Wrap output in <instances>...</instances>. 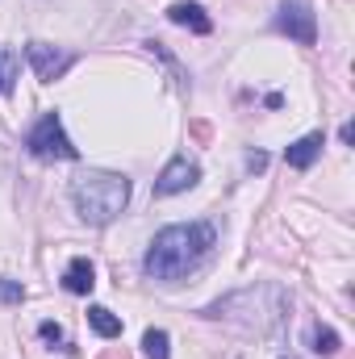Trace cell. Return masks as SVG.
I'll return each mask as SVG.
<instances>
[{"instance_id":"7c38bea8","label":"cell","mask_w":355,"mask_h":359,"mask_svg":"<svg viewBox=\"0 0 355 359\" xmlns=\"http://www.w3.org/2000/svg\"><path fill=\"white\" fill-rule=\"evenodd\" d=\"M17 76H21V55H17L13 46H0V96L13 92Z\"/></svg>"},{"instance_id":"52a82bcc","label":"cell","mask_w":355,"mask_h":359,"mask_svg":"<svg viewBox=\"0 0 355 359\" xmlns=\"http://www.w3.org/2000/svg\"><path fill=\"white\" fill-rule=\"evenodd\" d=\"M201 180V168L192 163V159H172L163 172H159V180H155V196H176V192H188L192 184Z\"/></svg>"},{"instance_id":"277c9868","label":"cell","mask_w":355,"mask_h":359,"mask_svg":"<svg viewBox=\"0 0 355 359\" xmlns=\"http://www.w3.org/2000/svg\"><path fill=\"white\" fill-rule=\"evenodd\" d=\"M25 147H29L34 159H80V147L67 138L59 113H42L38 126L25 134Z\"/></svg>"},{"instance_id":"8fae6325","label":"cell","mask_w":355,"mask_h":359,"mask_svg":"<svg viewBox=\"0 0 355 359\" xmlns=\"http://www.w3.org/2000/svg\"><path fill=\"white\" fill-rule=\"evenodd\" d=\"M88 326L100 339H117V334H121V318H117L113 309H105V305H92L88 309Z\"/></svg>"},{"instance_id":"2e32d148","label":"cell","mask_w":355,"mask_h":359,"mask_svg":"<svg viewBox=\"0 0 355 359\" xmlns=\"http://www.w3.org/2000/svg\"><path fill=\"white\" fill-rule=\"evenodd\" d=\"M38 334H42L46 343H67V334H63V330H59L55 322H42V326H38Z\"/></svg>"},{"instance_id":"8992f818","label":"cell","mask_w":355,"mask_h":359,"mask_svg":"<svg viewBox=\"0 0 355 359\" xmlns=\"http://www.w3.org/2000/svg\"><path fill=\"white\" fill-rule=\"evenodd\" d=\"M25 63L34 67V76L42 80V84H55L76 59L67 55V50H59V46H51V42H29L25 46Z\"/></svg>"},{"instance_id":"9a60e30c","label":"cell","mask_w":355,"mask_h":359,"mask_svg":"<svg viewBox=\"0 0 355 359\" xmlns=\"http://www.w3.org/2000/svg\"><path fill=\"white\" fill-rule=\"evenodd\" d=\"M21 301H25V284L0 276V305H21Z\"/></svg>"},{"instance_id":"5b68a950","label":"cell","mask_w":355,"mask_h":359,"mask_svg":"<svg viewBox=\"0 0 355 359\" xmlns=\"http://www.w3.org/2000/svg\"><path fill=\"white\" fill-rule=\"evenodd\" d=\"M276 29L301 46H314L318 42V17H314V4L309 0H280V13H276Z\"/></svg>"},{"instance_id":"4fadbf2b","label":"cell","mask_w":355,"mask_h":359,"mask_svg":"<svg viewBox=\"0 0 355 359\" xmlns=\"http://www.w3.org/2000/svg\"><path fill=\"white\" fill-rule=\"evenodd\" d=\"M142 351L151 359H172V339H168V330H147V334H142Z\"/></svg>"},{"instance_id":"7a4b0ae2","label":"cell","mask_w":355,"mask_h":359,"mask_svg":"<svg viewBox=\"0 0 355 359\" xmlns=\"http://www.w3.org/2000/svg\"><path fill=\"white\" fill-rule=\"evenodd\" d=\"M288 313V292L276 288V284H260V288H243V292H230L213 305H205V318H217V322H234L243 330H255L267 334L284 322Z\"/></svg>"},{"instance_id":"5bb4252c","label":"cell","mask_w":355,"mask_h":359,"mask_svg":"<svg viewBox=\"0 0 355 359\" xmlns=\"http://www.w3.org/2000/svg\"><path fill=\"white\" fill-rule=\"evenodd\" d=\"M309 343H314V351H322V355H335V351H339V334H335L330 326H322V322L309 330Z\"/></svg>"},{"instance_id":"6da1fadb","label":"cell","mask_w":355,"mask_h":359,"mask_svg":"<svg viewBox=\"0 0 355 359\" xmlns=\"http://www.w3.org/2000/svg\"><path fill=\"white\" fill-rule=\"evenodd\" d=\"M213 243H217V230L209 222H188V226H163L151 247H147V259L142 271L159 284H180L184 276L201 268L209 255H213Z\"/></svg>"},{"instance_id":"ba28073f","label":"cell","mask_w":355,"mask_h":359,"mask_svg":"<svg viewBox=\"0 0 355 359\" xmlns=\"http://www.w3.org/2000/svg\"><path fill=\"white\" fill-rule=\"evenodd\" d=\"M322 147H326V142H322V134H305V138H297V142L284 151V163H288V168H297V172H305V168L322 155Z\"/></svg>"},{"instance_id":"30bf717a","label":"cell","mask_w":355,"mask_h":359,"mask_svg":"<svg viewBox=\"0 0 355 359\" xmlns=\"http://www.w3.org/2000/svg\"><path fill=\"white\" fill-rule=\"evenodd\" d=\"M92 284H96L92 264L84 259V255H76V259L67 264V271H63V288H67V292H76V297H84V292H92Z\"/></svg>"},{"instance_id":"3957f363","label":"cell","mask_w":355,"mask_h":359,"mask_svg":"<svg viewBox=\"0 0 355 359\" xmlns=\"http://www.w3.org/2000/svg\"><path fill=\"white\" fill-rule=\"evenodd\" d=\"M72 205L88 226H109L130 205V180L117 172H80L72 180Z\"/></svg>"},{"instance_id":"9c48e42d","label":"cell","mask_w":355,"mask_h":359,"mask_svg":"<svg viewBox=\"0 0 355 359\" xmlns=\"http://www.w3.org/2000/svg\"><path fill=\"white\" fill-rule=\"evenodd\" d=\"M168 17H172L176 25H184V29H192V34H209V29H213V21L205 17V8H201V4H188V0L172 4Z\"/></svg>"}]
</instances>
